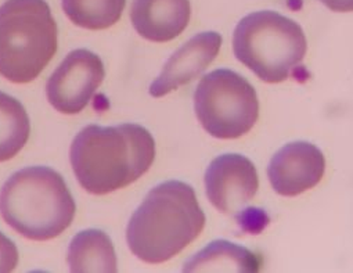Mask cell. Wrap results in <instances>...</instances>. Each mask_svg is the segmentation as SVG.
Here are the masks:
<instances>
[{
	"mask_svg": "<svg viewBox=\"0 0 353 273\" xmlns=\"http://www.w3.org/2000/svg\"><path fill=\"white\" fill-rule=\"evenodd\" d=\"M155 160V141L137 123L88 125L71 145L70 161L79 185L96 196L140 179Z\"/></svg>",
	"mask_w": 353,
	"mask_h": 273,
	"instance_id": "1",
	"label": "cell"
},
{
	"mask_svg": "<svg viewBox=\"0 0 353 273\" xmlns=\"http://www.w3.org/2000/svg\"><path fill=\"white\" fill-rule=\"evenodd\" d=\"M194 189L181 181L162 182L133 212L126 241L139 259L162 263L193 243L205 226Z\"/></svg>",
	"mask_w": 353,
	"mask_h": 273,
	"instance_id": "2",
	"label": "cell"
},
{
	"mask_svg": "<svg viewBox=\"0 0 353 273\" xmlns=\"http://www.w3.org/2000/svg\"><path fill=\"white\" fill-rule=\"evenodd\" d=\"M77 212L64 178L49 167H28L13 174L0 190V214L17 233L35 241L64 233Z\"/></svg>",
	"mask_w": 353,
	"mask_h": 273,
	"instance_id": "3",
	"label": "cell"
},
{
	"mask_svg": "<svg viewBox=\"0 0 353 273\" xmlns=\"http://www.w3.org/2000/svg\"><path fill=\"white\" fill-rule=\"evenodd\" d=\"M56 52L57 24L46 0H6L0 6V75L28 83Z\"/></svg>",
	"mask_w": 353,
	"mask_h": 273,
	"instance_id": "4",
	"label": "cell"
},
{
	"mask_svg": "<svg viewBox=\"0 0 353 273\" xmlns=\"http://www.w3.org/2000/svg\"><path fill=\"white\" fill-rule=\"evenodd\" d=\"M233 50L239 61L261 81H287L302 67L307 42L302 27L272 10L245 16L233 34Z\"/></svg>",
	"mask_w": 353,
	"mask_h": 273,
	"instance_id": "5",
	"label": "cell"
},
{
	"mask_svg": "<svg viewBox=\"0 0 353 273\" xmlns=\"http://www.w3.org/2000/svg\"><path fill=\"white\" fill-rule=\"evenodd\" d=\"M194 108L203 128L218 139L241 138L259 117L254 86L226 68L215 70L200 81L194 93Z\"/></svg>",
	"mask_w": 353,
	"mask_h": 273,
	"instance_id": "6",
	"label": "cell"
},
{
	"mask_svg": "<svg viewBox=\"0 0 353 273\" xmlns=\"http://www.w3.org/2000/svg\"><path fill=\"white\" fill-rule=\"evenodd\" d=\"M105 78L104 64L88 49L72 50L46 85V96L53 108L74 115L86 108Z\"/></svg>",
	"mask_w": 353,
	"mask_h": 273,
	"instance_id": "7",
	"label": "cell"
},
{
	"mask_svg": "<svg viewBox=\"0 0 353 273\" xmlns=\"http://www.w3.org/2000/svg\"><path fill=\"white\" fill-rule=\"evenodd\" d=\"M258 188L256 168L241 154H222L207 168V196L222 214L233 216L243 212L255 197Z\"/></svg>",
	"mask_w": 353,
	"mask_h": 273,
	"instance_id": "8",
	"label": "cell"
},
{
	"mask_svg": "<svg viewBox=\"0 0 353 273\" xmlns=\"http://www.w3.org/2000/svg\"><path fill=\"white\" fill-rule=\"evenodd\" d=\"M325 159L309 142H291L270 160L268 176L274 192L284 197L299 196L313 189L324 176Z\"/></svg>",
	"mask_w": 353,
	"mask_h": 273,
	"instance_id": "9",
	"label": "cell"
},
{
	"mask_svg": "<svg viewBox=\"0 0 353 273\" xmlns=\"http://www.w3.org/2000/svg\"><path fill=\"white\" fill-rule=\"evenodd\" d=\"M222 46V37L210 31L193 37L176 50L163 65L161 74L150 85L152 97H163L199 78L216 59Z\"/></svg>",
	"mask_w": 353,
	"mask_h": 273,
	"instance_id": "10",
	"label": "cell"
},
{
	"mask_svg": "<svg viewBox=\"0 0 353 273\" xmlns=\"http://www.w3.org/2000/svg\"><path fill=\"white\" fill-rule=\"evenodd\" d=\"M190 0H133L130 20L136 32L151 42L178 38L189 26Z\"/></svg>",
	"mask_w": 353,
	"mask_h": 273,
	"instance_id": "11",
	"label": "cell"
},
{
	"mask_svg": "<svg viewBox=\"0 0 353 273\" xmlns=\"http://www.w3.org/2000/svg\"><path fill=\"white\" fill-rule=\"evenodd\" d=\"M262 256L228 240H215L190 258L183 272H245L262 269Z\"/></svg>",
	"mask_w": 353,
	"mask_h": 273,
	"instance_id": "12",
	"label": "cell"
},
{
	"mask_svg": "<svg viewBox=\"0 0 353 273\" xmlns=\"http://www.w3.org/2000/svg\"><path fill=\"white\" fill-rule=\"evenodd\" d=\"M68 265L74 273L118 270L117 254L107 233L97 229L79 232L70 243Z\"/></svg>",
	"mask_w": 353,
	"mask_h": 273,
	"instance_id": "13",
	"label": "cell"
},
{
	"mask_svg": "<svg viewBox=\"0 0 353 273\" xmlns=\"http://www.w3.org/2000/svg\"><path fill=\"white\" fill-rule=\"evenodd\" d=\"M30 134L31 122L24 105L0 92V163L14 159L27 145Z\"/></svg>",
	"mask_w": 353,
	"mask_h": 273,
	"instance_id": "14",
	"label": "cell"
},
{
	"mask_svg": "<svg viewBox=\"0 0 353 273\" xmlns=\"http://www.w3.org/2000/svg\"><path fill=\"white\" fill-rule=\"evenodd\" d=\"M126 6V0H63L67 17L78 27L92 31L115 26Z\"/></svg>",
	"mask_w": 353,
	"mask_h": 273,
	"instance_id": "15",
	"label": "cell"
},
{
	"mask_svg": "<svg viewBox=\"0 0 353 273\" xmlns=\"http://www.w3.org/2000/svg\"><path fill=\"white\" fill-rule=\"evenodd\" d=\"M19 248L17 245L0 232V273H9L19 265Z\"/></svg>",
	"mask_w": 353,
	"mask_h": 273,
	"instance_id": "16",
	"label": "cell"
},
{
	"mask_svg": "<svg viewBox=\"0 0 353 273\" xmlns=\"http://www.w3.org/2000/svg\"><path fill=\"white\" fill-rule=\"evenodd\" d=\"M320 2L332 12L349 13L353 9V0H320Z\"/></svg>",
	"mask_w": 353,
	"mask_h": 273,
	"instance_id": "17",
	"label": "cell"
}]
</instances>
